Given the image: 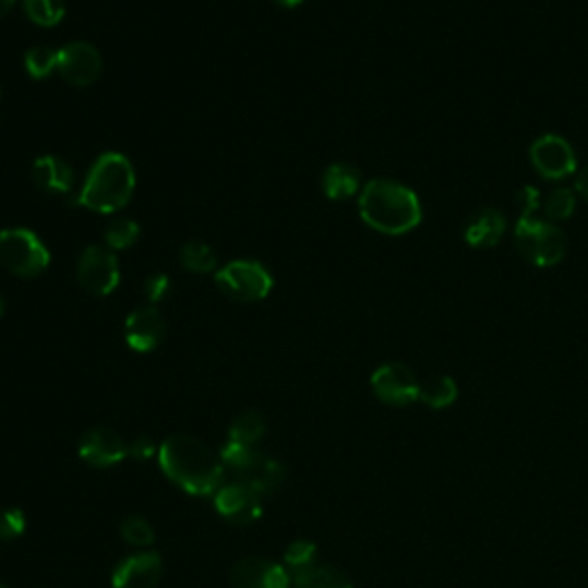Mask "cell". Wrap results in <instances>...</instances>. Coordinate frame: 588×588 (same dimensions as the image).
Segmentation results:
<instances>
[{
	"label": "cell",
	"instance_id": "6da1fadb",
	"mask_svg": "<svg viewBox=\"0 0 588 588\" xmlns=\"http://www.w3.org/2000/svg\"><path fill=\"white\" fill-rule=\"evenodd\" d=\"M159 465L172 483L195 496L216 494L224 483V463L191 434L168 437L159 448Z\"/></svg>",
	"mask_w": 588,
	"mask_h": 588
},
{
	"label": "cell",
	"instance_id": "7a4b0ae2",
	"mask_svg": "<svg viewBox=\"0 0 588 588\" xmlns=\"http://www.w3.org/2000/svg\"><path fill=\"white\" fill-rule=\"evenodd\" d=\"M359 214L365 226L382 235H407L423 221L419 195L394 180H370L359 195Z\"/></svg>",
	"mask_w": 588,
	"mask_h": 588
},
{
	"label": "cell",
	"instance_id": "3957f363",
	"mask_svg": "<svg viewBox=\"0 0 588 588\" xmlns=\"http://www.w3.org/2000/svg\"><path fill=\"white\" fill-rule=\"evenodd\" d=\"M134 189L136 172L132 161L120 152H106L93 164L76 203L97 214H116L132 201Z\"/></svg>",
	"mask_w": 588,
	"mask_h": 588
},
{
	"label": "cell",
	"instance_id": "277c9868",
	"mask_svg": "<svg viewBox=\"0 0 588 588\" xmlns=\"http://www.w3.org/2000/svg\"><path fill=\"white\" fill-rule=\"evenodd\" d=\"M515 247L519 255L536 267H556L568 251V237L548 221L519 219L515 226Z\"/></svg>",
	"mask_w": 588,
	"mask_h": 588
},
{
	"label": "cell",
	"instance_id": "5b68a950",
	"mask_svg": "<svg viewBox=\"0 0 588 588\" xmlns=\"http://www.w3.org/2000/svg\"><path fill=\"white\" fill-rule=\"evenodd\" d=\"M51 253L41 239L28 228L0 230V265L21 278H35L47 272Z\"/></svg>",
	"mask_w": 588,
	"mask_h": 588
},
{
	"label": "cell",
	"instance_id": "8992f818",
	"mask_svg": "<svg viewBox=\"0 0 588 588\" xmlns=\"http://www.w3.org/2000/svg\"><path fill=\"white\" fill-rule=\"evenodd\" d=\"M216 286L224 295L242 303H255L269 297L274 288V276L255 260H235L216 272Z\"/></svg>",
	"mask_w": 588,
	"mask_h": 588
},
{
	"label": "cell",
	"instance_id": "52a82bcc",
	"mask_svg": "<svg viewBox=\"0 0 588 588\" xmlns=\"http://www.w3.org/2000/svg\"><path fill=\"white\" fill-rule=\"evenodd\" d=\"M76 278L79 286L93 297H108L116 292L120 286V265L116 253L111 249L88 247L79 257Z\"/></svg>",
	"mask_w": 588,
	"mask_h": 588
},
{
	"label": "cell",
	"instance_id": "ba28073f",
	"mask_svg": "<svg viewBox=\"0 0 588 588\" xmlns=\"http://www.w3.org/2000/svg\"><path fill=\"white\" fill-rule=\"evenodd\" d=\"M370 386H373L375 396L396 407H407L419 400L421 382L413 375V370L405 363H384L380 365L373 377H370Z\"/></svg>",
	"mask_w": 588,
	"mask_h": 588
},
{
	"label": "cell",
	"instance_id": "9c48e42d",
	"mask_svg": "<svg viewBox=\"0 0 588 588\" xmlns=\"http://www.w3.org/2000/svg\"><path fill=\"white\" fill-rule=\"evenodd\" d=\"M101 53L88 41H70L58 51V74L76 88L93 85L101 76Z\"/></svg>",
	"mask_w": 588,
	"mask_h": 588
},
{
	"label": "cell",
	"instance_id": "30bf717a",
	"mask_svg": "<svg viewBox=\"0 0 588 588\" xmlns=\"http://www.w3.org/2000/svg\"><path fill=\"white\" fill-rule=\"evenodd\" d=\"M531 164L544 180H563L577 170L573 145L556 134H544L531 145Z\"/></svg>",
	"mask_w": 588,
	"mask_h": 588
},
{
	"label": "cell",
	"instance_id": "8fae6325",
	"mask_svg": "<svg viewBox=\"0 0 588 588\" xmlns=\"http://www.w3.org/2000/svg\"><path fill=\"white\" fill-rule=\"evenodd\" d=\"M214 506L224 519L235 527L253 525L263 515V496H260L249 483L235 481L230 485L219 488L214 496Z\"/></svg>",
	"mask_w": 588,
	"mask_h": 588
},
{
	"label": "cell",
	"instance_id": "7c38bea8",
	"mask_svg": "<svg viewBox=\"0 0 588 588\" xmlns=\"http://www.w3.org/2000/svg\"><path fill=\"white\" fill-rule=\"evenodd\" d=\"M79 455L83 463L106 469L120 465L124 457H129V446L116 430L99 425L91 428L83 434L79 444Z\"/></svg>",
	"mask_w": 588,
	"mask_h": 588
},
{
	"label": "cell",
	"instance_id": "4fadbf2b",
	"mask_svg": "<svg viewBox=\"0 0 588 588\" xmlns=\"http://www.w3.org/2000/svg\"><path fill=\"white\" fill-rule=\"evenodd\" d=\"M230 584L232 588H288L290 575L274 561L249 556L230 571Z\"/></svg>",
	"mask_w": 588,
	"mask_h": 588
},
{
	"label": "cell",
	"instance_id": "5bb4252c",
	"mask_svg": "<svg viewBox=\"0 0 588 588\" xmlns=\"http://www.w3.org/2000/svg\"><path fill=\"white\" fill-rule=\"evenodd\" d=\"M166 336V322L155 307H143L124 320V338L134 352L157 350Z\"/></svg>",
	"mask_w": 588,
	"mask_h": 588
},
{
	"label": "cell",
	"instance_id": "9a60e30c",
	"mask_svg": "<svg viewBox=\"0 0 588 588\" xmlns=\"http://www.w3.org/2000/svg\"><path fill=\"white\" fill-rule=\"evenodd\" d=\"M164 573V561L157 552L127 556L113 573V588H155Z\"/></svg>",
	"mask_w": 588,
	"mask_h": 588
},
{
	"label": "cell",
	"instance_id": "2e32d148",
	"mask_svg": "<svg viewBox=\"0 0 588 588\" xmlns=\"http://www.w3.org/2000/svg\"><path fill=\"white\" fill-rule=\"evenodd\" d=\"M239 481L249 483L260 496H274L286 485V467L265 453H255L253 460L237 473Z\"/></svg>",
	"mask_w": 588,
	"mask_h": 588
},
{
	"label": "cell",
	"instance_id": "e0dca14e",
	"mask_svg": "<svg viewBox=\"0 0 588 588\" xmlns=\"http://www.w3.org/2000/svg\"><path fill=\"white\" fill-rule=\"evenodd\" d=\"M33 184L53 195H70L74 189V170L68 161H62L56 155L39 157L31 168Z\"/></svg>",
	"mask_w": 588,
	"mask_h": 588
},
{
	"label": "cell",
	"instance_id": "ac0fdd59",
	"mask_svg": "<svg viewBox=\"0 0 588 588\" xmlns=\"http://www.w3.org/2000/svg\"><path fill=\"white\" fill-rule=\"evenodd\" d=\"M506 216L494 207H483L473 212L467 226H465V239L473 249H492L501 242V237L506 235Z\"/></svg>",
	"mask_w": 588,
	"mask_h": 588
},
{
	"label": "cell",
	"instance_id": "d6986e66",
	"mask_svg": "<svg viewBox=\"0 0 588 588\" xmlns=\"http://www.w3.org/2000/svg\"><path fill=\"white\" fill-rule=\"evenodd\" d=\"M322 189L326 199L350 201L361 189V172L352 164H332L322 176Z\"/></svg>",
	"mask_w": 588,
	"mask_h": 588
},
{
	"label": "cell",
	"instance_id": "ffe728a7",
	"mask_svg": "<svg viewBox=\"0 0 588 588\" xmlns=\"http://www.w3.org/2000/svg\"><path fill=\"white\" fill-rule=\"evenodd\" d=\"M297 588H355L352 579L343 571L332 568V565H309V568L295 571Z\"/></svg>",
	"mask_w": 588,
	"mask_h": 588
},
{
	"label": "cell",
	"instance_id": "44dd1931",
	"mask_svg": "<svg viewBox=\"0 0 588 588\" xmlns=\"http://www.w3.org/2000/svg\"><path fill=\"white\" fill-rule=\"evenodd\" d=\"M265 432H267V423H265L263 417H260L257 411H242L230 423L228 442L244 444V446H255L260 440L265 437Z\"/></svg>",
	"mask_w": 588,
	"mask_h": 588
},
{
	"label": "cell",
	"instance_id": "7402d4cb",
	"mask_svg": "<svg viewBox=\"0 0 588 588\" xmlns=\"http://www.w3.org/2000/svg\"><path fill=\"white\" fill-rule=\"evenodd\" d=\"M419 400H423L430 409H446L457 400V384L448 375L430 377L421 384Z\"/></svg>",
	"mask_w": 588,
	"mask_h": 588
},
{
	"label": "cell",
	"instance_id": "603a6c76",
	"mask_svg": "<svg viewBox=\"0 0 588 588\" xmlns=\"http://www.w3.org/2000/svg\"><path fill=\"white\" fill-rule=\"evenodd\" d=\"M180 263L187 272L193 274H209L216 269V255L212 251L209 244L199 242V239H193V242H187L180 251Z\"/></svg>",
	"mask_w": 588,
	"mask_h": 588
},
{
	"label": "cell",
	"instance_id": "cb8c5ba5",
	"mask_svg": "<svg viewBox=\"0 0 588 588\" xmlns=\"http://www.w3.org/2000/svg\"><path fill=\"white\" fill-rule=\"evenodd\" d=\"M139 237H141V226L134 219H124L122 216V219H116L111 226L106 228L104 242L108 249L116 253V251L132 249Z\"/></svg>",
	"mask_w": 588,
	"mask_h": 588
},
{
	"label": "cell",
	"instance_id": "d4e9b609",
	"mask_svg": "<svg viewBox=\"0 0 588 588\" xmlns=\"http://www.w3.org/2000/svg\"><path fill=\"white\" fill-rule=\"evenodd\" d=\"M26 16L37 26H58L64 16V0H24Z\"/></svg>",
	"mask_w": 588,
	"mask_h": 588
},
{
	"label": "cell",
	"instance_id": "484cf974",
	"mask_svg": "<svg viewBox=\"0 0 588 588\" xmlns=\"http://www.w3.org/2000/svg\"><path fill=\"white\" fill-rule=\"evenodd\" d=\"M26 72L35 79L41 81L51 76L53 72H58V51L49 49V47H33L26 53Z\"/></svg>",
	"mask_w": 588,
	"mask_h": 588
},
{
	"label": "cell",
	"instance_id": "4316f807",
	"mask_svg": "<svg viewBox=\"0 0 588 588\" xmlns=\"http://www.w3.org/2000/svg\"><path fill=\"white\" fill-rule=\"evenodd\" d=\"M540 209L552 221L571 219L575 212V193L571 189H554L548 199L540 203Z\"/></svg>",
	"mask_w": 588,
	"mask_h": 588
},
{
	"label": "cell",
	"instance_id": "83f0119b",
	"mask_svg": "<svg viewBox=\"0 0 588 588\" xmlns=\"http://www.w3.org/2000/svg\"><path fill=\"white\" fill-rule=\"evenodd\" d=\"M120 533L129 544H134V548H147V544H152L157 538L149 521L145 517H139V515L127 517L120 525Z\"/></svg>",
	"mask_w": 588,
	"mask_h": 588
},
{
	"label": "cell",
	"instance_id": "f1b7e54d",
	"mask_svg": "<svg viewBox=\"0 0 588 588\" xmlns=\"http://www.w3.org/2000/svg\"><path fill=\"white\" fill-rule=\"evenodd\" d=\"M315 556H317V548L311 540H295L286 550V563L292 571L309 568V565L315 563Z\"/></svg>",
	"mask_w": 588,
	"mask_h": 588
},
{
	"label": "cell",
	"instance_id": "f546056e",
	"mask_svg": "<svg viewBox=\"0 0 588 588\" xmlns=\"http://www.w3.org/2000/svg\"><path fill=\"white\" fill-rule=\"evenodd\" d=\"M26 531V515L19 508H8L0 513V538L12 540Z\"/></svg>",
	"mask_w": 588,
	"mask_h": 588
},
{
	"label": "cell",
	"instance_id": "4dcf8cb0",
	"mask_svg": "<svg viewBox=\"0 0 588 588\" xmlns=\"http://www.w3.org/2000/svg\"><path fill=\"white\" fill-rule=\"evenodd\" d=\"M540 191L533 187H521L515 195V205L519 207V219H531L536 209H540Z\"/></svg>",
	"mask_w": 588,
	"mask_h": 588
},
{
	"label": "cell",
	"instance_id": "1f68e13d",
	"mask_svg": "<svg viewBox=\"0 0 588 588\" xmlns=\"http://www.w3.org/2000/svg\"><path fill=\"white\" fill-rule=\"evenodd\" d=\"M170 290V280L166 274H155L145 280V297L149 303H159Z\"/></svg>",
	"mask_w": 588,
	"mask_h": 588
},
{
	"label": "cell",
	"instance_id": "d6a6232c",
	"mask_svg": "<svg viewBox=\"0 0 588 588\" xmlns=\"http://www.w3.org/2000/svg\"><path fill=\"white\" fill-rule=\"evenodd\" d=\"M155 453H157V446L152 444V440H147V437H141V440L132 442V446H129V457H134V460H141V463L149 460V457Z\"/></svg>",
	"mask_w": 588,
	"mask_h": 588
},
{
	"label": "cell",
	"instance_id": "836d02e7",
	"mask_svg": "<svg viewBox=\"0 0 588 588\" xmlns=\"http://www.w3.org/2000/svg\"><path fill=\"white\" fill-rule=\"evenodd\" d=\"M575 191L581 195L584 201H588V166H584L579 172H577V180H575Z\"/></svg>",
	"mask_w": 588,
	"mask_h": 588
},
{
	"label": "cell",
	"instance_id": "e575fe53",
	"mask_svg": "<svg viewBox=\"0 0 588 588\" xmlns=\"http://www.w3.org/2000/svg\"><path fill=\"white\" fill-rule=\"evenodd\" d=\"M16 0H0V19H3L12 8H14Z\"/></svg>",
	"mask_w": 588,
	"mask_h": 588
},
{
	"label": "cell",
	"instance_id": "d590c367",
	"mask_svg": "<svg viewBox=\"0 0 588 588\" xmlns=\"http://www.w3.org/2000/svg\"><path fill=\"white\" fill-rule=\"evenodd\" d=\"M276 3L283 5V8H297V5L303 3V0H276Z\"/></svg>",
	"mask_w": 588,
	"mask_h": 588
},
{
	"label": "cell",
	"instance_id": "8d00e7d4",
	"mask_svg": "<svg viewBox=\"0 0 588 588\" xmlns=\"http://www.w3.org/2000/svg\"><path fill=\"white\" fill-rule=\"evenodd\" d=\"M3 313H5V299L0 295V317H3Z\"/></svg>",
	"mask_w": 588,
	"mask_h": 588
},
{
	"label": "cell",
	"instance_id": "74e56055",
	"mask_svg": "<svg viewBox=\"0 0 588 588\" xmlns=\"http://www.w3.org/2000/svg\"><path fill=\"white\" fill-rule=\"evenodd\" d=\"M0 588H8V586H3V584H0Z\"/></svg>",
	"mask_w": 588,
	"mask_h": 588
}]
</instances>
